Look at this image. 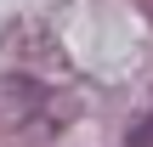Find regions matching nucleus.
<instances>
[{"mask_svg":"<svg viewBox=\"0 0 153 147\" xmlns=\"http://www.w3.org/2000/svg\"><path fill=\"white\" fill-rule=\"evenodd\" d=\"M131 147H153V113L136 125V130H131Z\"/></svg>","mask_w":153,"mask_h":147,"instance_id":"1","label":"nucleus"}]
</instances>
